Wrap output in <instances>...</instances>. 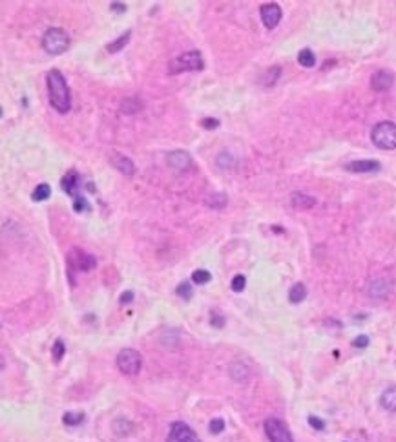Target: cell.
I'll return each instance as SVG.
<instances>
[{
	"instance_id": "obj_30",
	"label": "cell",
	"mask_w": 396,
	"mask_h": 442,
	"mask_svg": "<svg viewBox=\"0 0 396 442\" xmlns=\"http://www.w3.org/2000/svg\"><path fill=\"white\" fill-rule=\"evenodd\" d=\"M201 126L212 130V128L219 126V121H217V119H212V117H206V119H203V121H201Z\"/></svg>"
},
{
	"instance_id": "obj_25",
	"label": "cell",
	"mask_w": 396,
	"mask_h": 442,
	"mask_svg": "<svg viewBox=\"0 0 396 442\" xmlns=\"http://www.w3.org/2000/svg\"><path fill=\"white\" fill-rule=\"evenodd\" d=\"M51 353H53V362H60V360H62L64 353H66L62 340H57V342H55V344H53V351H51Z\"/></svg>"
},
{
	"instance_id": "obj_19",
	"label": "cell",
	"mask_w": 396,
	"mask_h": 442,
	"mask_svg": "<svg viewBox=\"0 0 396 442\" xmlns=\"http://www.w3.org/2000/svg\"><path fill=\"white\" fill-rule=\"evenodd\" d=\"M128 40H130V31H126V33H122L117 40H113V42H110V44L106 46V49H108V51H110V53H117V51H121V49L128 44Z\"/></svg>"
},
{
	"instance_id": "obj_4",
	"label": "cell",
	"mask_w": 396,
	"mask_h": 442,
	"mask_svg": "<svg viewBox=\"0 0 396 442\" xmlns=\"http://www.w3.org/2000/svg\"><path fill=\"white\" fill-rule=\"evenodd\" d=\"M203 69V57L199 51H186L179 55L170 64V73H181V71H199Z\"/></svg>"
},
{
	"instance_id": "obj_3",
	"label": "cell",
	"mask_w": 396,
	"mask_h": 442,
	"mask_svg": "<svg viewBox=\"0 0 396 442\" xmlns=\"http://www.w3.org/2000/svg\"><path fill=\"white\" fill-rule=\"evenodd\" d=\"M42 48L51 55H60L69 48V39L60 28H49L42 37Z\"/></svg>"
},
{
	"instance_id": "obj_33",
	"label": "cell",
	"mask_w": 396,
	"mask_h": 442,
	"mask_svg": "<svg viewBox=\"0 0 396 442\" xmlns=\"http://www.w3.org/2000/svg\"><path fill=\"white\" fill-rule=\"evenodd\" d=\"M110 8H112V11H117V13H122V11H126V6L122 4V2H113V4L110 6Z\"/></svg>"
},
{
	"instance_id": "obj_20",
	"label": "cell",
	"mask_w": 396,
	"mask_h": 442,
	"mask_svg": "<svg viewBox=\"0 0 396 442\" xmlns=\"http://www.w3.org/2000/svg\"><path fill=\"white\" fill-rule=\"evenodd\" d=\"M206 205L210 208H225L226 205V196L221 194V192H215V194H210V197L206 199Z\"/></svg>"
},
{
	"instance_id": "obj_15",
	"label": "cell",
	"mask_w": 396,
	"mask_h": 442,
	"mask_svg": "<svg viewBox=\"0 0 396 442\" xmlns=\"http://www.w3.org/2000/svg\"><path fill=\"white\" fill-rule=\"evenodd\" d=\"M380 404L381 408L387 409V411H396V386H391L387 388L380 397Z\"/></svg>"
},
{
	"instance_id": "obj_23",
	"label": "cell",
	"mask_w": 396,
	"mask_h": 442,
	"mask_svg": "<svg viewBox=\"0 0 396 442\" xmlns=\"http://www.w3.org/2000/svg\"><path fill=\"white\" fill-rule=\"evenodd\" d=\"M210 280H212V274L208 272V270L199 269V270H194V272H192V281L197 285H205Z\"/></svg>"
},
{
	"instance_id": "obj_2",
	"label": "cell",
	"mask_w": 396,
	"mask_h": 442,
	"mask_svg": "<svg viewBox=\"0 0 396 442\" xmlns=\"http://www.w3.org/2000/svg\"><path fill=\"white\" fill-rule=\"evenodd\" d=\"M371 139L374 146L380 150H394L396 148V124L391 121H381L372 128Z\"/></svg>"
},
{
	"instance_id": "obj_24",
	"label": "cell",
	"mask_w": 396,
	"mask_h": 442,
	"mask_svg": "<svg viewBox=\"0 0 396 442\" xmlns=\"http://www.w3.org/2000/svg\"><path fill=\"white\" fill-rule=\"evenodd\" d=\"M176 292H177V296H181L183 300H190L192 294H194V290H192L190 281H183V283L177 285Z\"/></svg>"
},
{
	"instance_id": "obj_27",
	"label": "cell",
	"mask_w": 396,
	"mask_h": 442,
	"mask_svg": "<svg viewBox=\"0 0 396 442\" xmlns=\"http://www.w3.org/2000/svg\"><path fill=\"white\" fill-rule=\"evenodd\" d=\"M225 429V422L221 420V418H214L210 422V431L214 433V435H217V433H221Z\"/></svg>"
},
{
	"instance_id": "obj_10",
	"label": "cell",
	"mask_w": 396,
	"mask_h": 442,
	"mask_svg": "<svg viewBox=\"0 0 396 442\" xmlns=\"http://www.w3.org/2000/svg\"><path fill=\"white\" fill-rule=\"evenodd\" d=\"M168 163L176 170H190L192 165H194L192 156L185 150H174V152L168 154Z\"/></svg>"
},
{
	"instance_id": "obj_13",
	"label": "cell",
	"mask_w": 396,
	"mask_h": 442,
	"mask_svg": "<svg viewBox=\"0 0 396 442\" xmlns=\"http://www.w3.org/2000/svg\"><path fill=\"white\" fill-rule=\"evenodd\" d=\"M112 165L117 170H121L124 176H133V172H135V165H133L132 159L126 158V156H121V154H113Z\"/></svg>"
},
{
	"instance_id": "obj_31",
	"label": "cell",
	"mask_w": 396,
	"mask_h": 442,
	"mask_svg": "<svg viewBox=\"0 0 396 442\" xmlns=\"http://www.w3.org/2000/svg\"><path fill=\"white\" fill-rule=\"evenodd\" d=\"M352 345H354V347H367V345H369V338H367V336H358L356 340H354V342H352Z\"/></svg>"
},
{
	"instance_id": "obj_34",
	"label": "cell",
	"mask_w": 396,
	"mask_h": 442,
	"mask_svg": "<svg viewBox=\"0 0 396 442\" xmlns=\"http://www.w3.org/2000/svg\"><path fill=\"white\" fill-rule=\"evenodd\" d=\"M132 298H133V292H132V290H128V292H124V294H122L121 302H122V304H126V302H132Z\"/></svg>"
},
{
	"instance_id": "obj_5",
	"label": "cell",
	"mask_w": 396,
	"mask_h": 442,
	"mask_svg": "<svg viewBox=\"0 0 396 442\" xmlns=\"http://www.w3.org/2000/svg\"><path fill=\"white\" fill-rule=\"evenodd\" d=\"M263 427L270 442H294L290 429L287 427V424H285L283 420H279V418H274V417L267 418Z\"/></svg>"
},
{
	"instance_id": "obj_8",
	"label": "cell",
	"mask_w": 396,
	"mask_h": 442,
	"mask_svg": "<svg viewBox=\"0 0 396 442\" xmlns=\"http://www.w3.org/2000/svg\"><path fill=\"white\" fill-rule=\"evenodd\" d=\"M167 442H201L196 431L185 422H174L170 426Z\"/></svg>"
},
{
	"instance_id": "obj_1",
	"label": "cell",
	"mask_w": 396,
	"mask_h": 442,
	"mask_svg": "<svg viewBox=\"0 0 396 442\" xmlns=\"http://www.w3.org/2000/svg\"><path fill=\"white\" fill-rule=\"evenodd\" d=\"M46 84H48L49 104L59 113H68L69 108H71V97H69L68 84H66L62 73L59 69H49L48 77H46Z\"/></svg>"
},
{
	"instance_id": "obj_22",
	"label": "cell",
	"mask_w": 396,
	"mask_h": 442,
	"mask_svg": "<svg viewBox=\"0 0 396 442\" xmlns=\"http://www.w3.org/2000/svg\"><path fill=\"white\" fill-rule=\"evenodd\" d=\"M83 420H84V413H78V411H68V413H64V417H62V422L68 424V426H78Z\"/></svg>"
},
{
	"instance_id": "obj_6",
	"label": "cell",
	"mask_w": 396,
	"mask_h": 442,
	"mask_svg": "<svg viewBox=\"0 0 396 442\" xmlns=\"http://www.w3.org/2000/svg\"><path fill=\"white\" fill-rule=\"evenodd\" d=\"M142 358L135 349H122L117 354V367L124 375H137L141 371Z\"/></svg>"
},
{
	"instance_id": "obj_21",
	"label": "cell",
	"mask_w": 396,
	"mask_h": 442,
	"mask_svg": "<svg viewBox=\"0 0 396 442\" xmlns=\"http://www.w3.org/2000/svg\"><path fill=\"white\" fill-rule=\"evenodd\" d=\"M49 194H51V188H49V185L42 183V185H39V187L35 188L33 194H31V197H33V201H46V199L49 197Z\"/></svg>"
},
{
	"instance_id": "obj_16",
	"label": "cell",
	"mask_w": 396,
	"mask_h": 442,
	"mask_svg": "<svg viewBox=\"0 0 396 442\" xmlns=\"http://www.w3.org/2000/svg\"><path fill=\"white\" fill-rule=\"evenodd\" d=\"M77 187H78V176L73 172V170H71L69 174H66V176H64V179H62V188L66 192H68V194L71 197H75V196H78Z\"/></svg>"
},
{
	"instance_id": "obj_11",
	"label": "cell",
	"mask_w": 396,
	"mask_h": 442,
	"mask_svg": "<svg viewBox=\"0 0 396 442\" xmlns=\"http://www.w3.org/2000/svg\"><path fill=\"white\" fill-rule=\"evenodd\" d=\"M392 83H394L392 73H389L385 69H380V71H376V73L372 75L371 88L374 90V92H387V90L392 86Z\"/></svg>"
},
{
	"instance_id": "obj_14",
	"label": "cell",
	"mask_w": 396,
	"mask_h": 442,
	"mask_svg": "<svg viewBox=\"0 0 396 442\" xmlns=\"http://www.w3.org/2000/svg\"><path fill=\"white\" fill-rule=\"evenodd\" d=\"M290 201H292L294 208H298V210H307V208H312L316 205V199L307 194H301V192H292V197H290Z\"/></svg>"
},
{
	"instance_id": "obj_12",
	"label": "cell",
	"mask_w": 396,
	"mask_h": 442,
	"mask_svg": "<svg viewBox=\"0 0 396 442\" xmlns=\"http://www.w3.org/2000/svg\"><path fill=\"white\" fill-rule=\"evenodd\" d=\"M349 172H376L380 170V163L374 161V159H362V161H351L349 165H345Z\"/></svg>"
},
{
	"instance_id": "obj_9",
	"label": "cell",
	"mask_w": 396,
	"mask_h": 442,
	"mask_svg": "<svg viewBox=\"0 0 396 442\" xmlns=\"http://www.w3.org/2000/svg\"><path fill=\"white\" fill-rule=\"evenodd\" d=\"M259 15H261V20H263L267 30H274L279 24V20H281V8L278 4H265L261 6Z\"/></svg>"
},
{
	"instance_id": "obj_26",
	"label": "cell",
	"mask_w": 396,
	"mask_h": 442,
	"mask_svg": "<svg viewBox=\"0 0 396 442\" xmlns=\"http://www.w3.org/2000/svg\"><path fill=\"white\" fill-rule=\"evenodd\" d=\"M245 285H247V280H245V276L237 274L232 278V283H230V287H232V290L234 292H241V290L245 289Z\"/></svg>"
},
{
	"instance_id": "obj_28",
	"label": "cell",
	"mask_w": 396,
	"mask_h": 442,
	"mask_svg": "<svg viewBox=\"0 0 396 442\" xmlns=\"http://www.w3.org/2000/svg\"><path fill=\"white\" fill-rule=\"evenodd\" d=\"M308 424L314 427V429H318V431H322V429H325V422H323L322 418L318 417H314V415H310L308 417Z\"/></svg>"
},
{
	"instance_id": "obj_7",
	"label": "cell",
	"mask_w": 396,
	"mask_h": 442,
	"mask_svg": "<svg viewBox=\"0 0 396 442\" xmlns=\"http://www.w3.org/2000/svg\"><path fill=\"white\" fill-rule=\"evenodd\" d=\"M68 265L69 270H90L97 265V260L81 249H71L68 252Z\"/></svg>"
},
{
	"instance_id": "obj_29",
	"label": "cell",
	"mask_w": 396,
	"mask_h": 442,
	"mask_svg": "<svg viewBox=\"0 0 396 442\" xmlns=\"http://www.w3.org/2000/svg\"><path fill=\"white\" fill-rule=\"evenodd\" d=\"M86 201H84V197L83 196H75L73 197V208L75 212H81V210H86Z\"/></svg>"
},
{
	"instance_id": "obj_18",
	"label": "cell",
	"mask_w": 396,
	"mask_h": 442,
	"mask_svg": "<svg viewBox=\"0 0 396 442\" xmlns=\"http://www.w3.org/2000/svg\"><path fill=\"white\" fill-rule=\"evenodd\" d=\"M298 62L301 64V66H305V68H312L314 64H316V57H314L312 53V49H301L298 53Z\"/></svg>"
},
{
	"instance_id": "obj_17",
	"label": "cell",
	"mask_w": 396,
	"mask_h": 442,
	"mask_svg": "<svg viewBox=\"0 0 396 442\" xmlns=\"http://www.w3.org/2000/svg\"><path fill=\"white\" fill-rule=\"evenodd\" d=\"M305 296H307V287H305L301 281H298V283H294L292 287H290L289 300L292 302V304H301V302L305 300Z\"/></svg>"
},
{
	"instance_id": "obj_32",
	"label": "cell",
	"mask_w": 396,
	"mask_h": 442,
	"mask_svg": "<svg viewBox=\"0 0 396 442\" xmlns=\"http://www.w3.org/2000/svg\"><path fill=\"white\" fill-rule=\"evenodd\" d=\"M212 324H214L215 327H223V325H225V318L219 316L217 313H214V315H212Z\"/></svg>"
}]
</instances>
